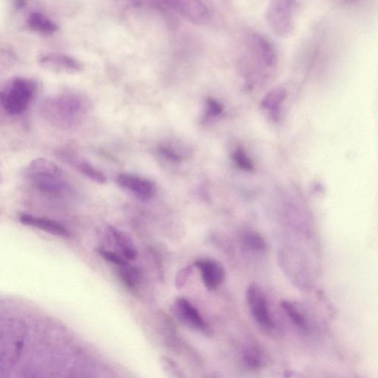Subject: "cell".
I'll return each instance as SVG.
<instances>
[{
	"instance_id": "6da1fadb",
	"label": "cell",
	"mask_w": 378,
	"mask_h": 378,
	"mask_svg": "<svg viewBox=\"0 0 378 378\" xmlns=\"http://www.w3.org/2000/svg\"><path fill=\"white\" fill-rule=\"evenodd\" d=\"M88 102L83 94L63 91L44 99L40 110L43 118L61 130H68L80 123L88 110Z\"/></svg>"
},
{
	"instance_id": "7a4b0ae2",
	"label": "cell",
	"mask_w": 378,
	"mask_h": 378,
	"mask_svg": "<svg viewBox=\"0 0 378 378\" xmlns=\"http://www.w3.org/2000/svg\"><path fill=\"white\" fill-rule=\"evenodd\" d=\"M240 66L248 76H260L276 69L279 61L276 47L258 31L245 35Z\"/></svg>"
},
{
	"instance_id": "3957f363",
	"label": "cell",
	"mask_w": 378,
	"mask_h": 378,
	"mask_svg": "<svg viewBox=\"0 0 378 378\" xmlns=\"http://www.w3.org/2000/svg\"><path fill=\"white\" fill-rule=\"evenodd\" d=\"M25 324L10 319L0 327V376L9 372L18 363L27 339Z\"/></svg>"
},
{
	"instance_id": "277c9868",
	"label": "cell",
	"mask_w": 378,
	"mask_h": 378,
	"mask_svg": "<svg viewBox=\"0 0 378 378\" xmlns=\"http://www.w3.org/2000/svg\"><path fill=\"white\" fill-rule=\"evenodd\" d=\"M37 92V84L29 78L17 77L0 90V106L11 116L26 111L34 101Z\"/></svg>"
},
{
	"instance_id": "5b68a950",
	"label": "cell",
	"mask_w": 378,
	"mask_h": 378,
	"mask_svg": "<svg viewBox=\"0 0 378 378\" xmlns=\"http://www.w3.org/2000/svg\"><path fill=\"white\" fill-rule=\"evenodd\" d=\"M296 0H271L264 19L272 33L280 38L291 37L295 28Z\"/></svg>"
},
{
	"instance_id": "8992f818",
	"label": "cell",
	"mask_w": 378,
	"mask_h": 378,
	"mask_svg": "<svg viewBox=\"0 0 378 378\" xmlns=\"http://www.w3.org/2000/svg\"><path fill=\"white\" fill-rule=\"evenodd\" d=\"M245 299L251 317L257 326L265 334H272L276 330V323L272 317L265 295L257 284H250L246 290Z\"/></svg>"
},
{
	"instance_id": "52a82bcc",
	"label": "cell",
	"mask_w": 378,
	"mask_h": 378,
	"mask_svg": "<svg viewBox=\"0 0 378 378\" xmlns=\"http://www.w3.org/2000/svg\"><path fill=\"white\" fill-rule=\"evenodd\" d=\"M28 179L39 190L51 196H61L68 190V183L63 177V173H29Z\"/></svg>"
},
{
	"instance_id": "ba28073f",
	"label": "cell",
	"mask_w": 378,
	"mask_h": 378,
	"mask_svg": "<svg viewBox=\"0 0 378 378\" xmlns=\"http://www.w3.org/2000/svg\"><path fill=\"white\" fill-rule=\"evenodd\" d=\"M170 4L188 22L198 25H207L211 12L202 0H169Z\"/></svg>"
},
{
	"instance_id": "9c48e42d",
	"label": "cell",
	"mask_w": 378,
	"mask_h": 378,
	"mask_svg": "<svg viewBox=\"0 0 378 378\" xmlns=\"http://www.w3.org/2000/svg\"><path fill=\"white\" fill-rule=\"evenodd\" d=\"M39 64L47 71L61 74H76L84 70V66L75 58L62 54H49L39 58Z\"/></svg>"
},
{
	"instance_id": "30bf717a",
	"label": "cell",
	"mask_w": 378,
	"mask_h": 378,
	"mask_svg": "<svg viewBox=\"0 0 378 378\" xmlns=\"http://www.w3.org/2000/svg\"><path fill=\"white\" fill-rule=\"evenodd\" d=\"M117 183L121 188L127 189L140 200H150L155 194V188L151 181L135 175L128 174V173L119 175L117 178Z\"/></svg>"
},
{
	"instance_id": "8fae6325",
	"label": "cell",
	"mask_w": 378,
	"mask_h": 378,
	"mask_svg": "<svg viewBox=\"0 0 378 378\" xmlns=\"http://www.w3.org/2000/svg\"><path fill=\"white\" fill-rule=\"evenodd\" d=\"M200 270L204 286L209 291H215L225 280L224 267L219 262L212 259H202L195 262Z\"/></svg>"
},
{
	"instance_id": "7c38bea8",
	"label": "cell",
	"mask_w": 378,
	"mask_h": 378,
	"mask_svg": "<svg viewBox=\"0 0 378 378\" xmlns=\"http://www.w3.org/2000/svg\"><path fill=\"white\" fill-rule=\"evenodd\" d=\"M56 155L61 161L75 167L91 181L99 184L106 183V178L103 173L82 159L80 157L68 150H59Z\"/></svg>"
},
{
	"instance_id": "4fadbf2b",
	"label": "cell",
	"mask_w": 378,
	"mask_h": 378,
	"mask_svg": "<svg viewBox=\"0 0 378 378\" xmlns=\"http://www.w3.org/2000/svg\"><path fill=\"white\" fill-rule=\"evenodd\" d=\"M20 221L25 226L61 236V238H68L71 236L69 231L64 226L49 218L23 214L20 215Z\"/></svg>"
},
{
	"instance_id": "5bb4252c",
	"label": "cell",
	"mask_w": 378,
	"mask_h": 378,
	"mask_svg": "<svg viewBox=\"0 0 378 378\" xmlns=\"http://www.w3.org/2000/svg\"><path fill=\"white\" fill-rule=\"evenodd\" d=\"M175 307L178 317L183 323L200 332H208V325L203 321L198 310L187 299L178 298Z\"/></svg>"
},
{
	"instance_id": "9a60e30c",
	"label": "cell",
	"mask_w": 378,
	"mask_h": 378,
	"mask_svg": "<svg viewBox=\"0 0 378 378\" xmlns=\"http://www.w3.org/2000/svg\"><path fill=\"white\" fill-rule=\"evenodd\" d=\"M242 360L245 366L251 370H259L267 365V356L256 344H248L243 350Z\"/></svg>"
},
{
	"instance_id": "2e32d148",
	"label": "cell",
	"mask_w": 378,
	"mask_h": 378,
	"mask_svg": "<svg viewBox=\"0 0 378 378\" xmlns=\"http://www.w3.org/2000/svg\"><path fill=\"white\" fill-rule=\"evenodd\" d=\"M27 23L31 30L45 36L54 35L59 29L55 23L39 12L30 13Z\"/></svg>"
},
{
	"instance_id": "e0dca14e",
	"label": "cell",
	"mask_w": 378,
	"mask_h": 378,
	"mask_svg": "<svg viewBox=\"0 0 378 378\" xmlns=\"http://www.w3.org/2000/svg\"><path fill=\"white\" fill-rule=\"evenodd\" d=\"M281 306L294 326L296 327L301 333L307 335L310 331V327L303 312L292 303L287 300H283L281 303Z\"/></svg>"
},
{
	"instance_id": "ac0fdd59",
	"label": "cell",
	"mask_w": 378,
	"mask_h": 378,
	"mask_svg": "<svg viewBox=\"0 0 378 378\" xmlns=\"http://www.w3.org/2000/svg\"><path fill=\"white\" fill-rule=\"evenodd\" d=\"M116 244L122 251L123 257L129 260H135L138 257V251L129 236L114 227L109 228Z\"/></svg>"
},
{
	"instance_id": "d6986e66",
	"label": "cell",
	"mask_w": 378,
	"mask_h": 378,
	"mask_svg": "<svg viewBox=\"0 0 378 378\" xmlns=\"http://www.w3.org/2000/svg\"><path fill=\"white\" fill-rule=\"evenodd\" d=\"M244 247L254 254H264L267 250V243L263 236L254 231H248L242 236Z\"/></svg>"
},
{
	"instance_id": "ffe728a7",
	"label": "cell",
	"mask_w": 378,
	"mask_h": 378,
	"mask_svg": "<svg viewBox=\"0 0 378 378\" xmlns=\"http://www.w3.org/2000/svg\"><path fill=\"white\" fill-rule=\"evenodd\" d=\"M29 173H55V174H61L63 171L54 162L39 157V159L31 161L26 168L25 174H29Z\"/></svg>"
},
{
	"instance_id": "44dd1931",
	"label": "cell",
	"mask_w": 378,
	"mask_h": 378,
	"mask_svg": "<svg viewBox=\"0 0 378 378\" xmlns=\"http://www.w3.org/2000/svg\"><path fill=\"white\" fill-rule=\"evenodd\" d=\"M287 92L285 89L276 88L267 94L262 102V106L272 113H275L279 110V106L285 100Z\"/></svg>"
},
{
	"instance_id": "7402d4cb",
	"label": "cell",
	"mask_w": 378,
	"mask_h": 378,
	"mask_svg": "<svg viewBox=\"0 0 378 378\" xmlns=\"http://www.w3.org/2000/svg\"><path fill=\"white\" fill-rule=\"evenodd\" d=\"M120 278L126 287L133 291L138 285L140 274L135 267H129L128 264L123 266V269L120 271Z\"/></svg>"
},
{
	"instance_id": "603a6c76",
	"label": "cell",
	"mask_w": 378,
	"mask_h": 378,
	"mask_svg": "<svg viewBox=\"0 0 378 378\" xmlns=\"http://www.w3.org/2000/svg\"><path fill=\"white\" fill-rule=\"evenodd\" d=\"M233 159L236 166L243 170L250 171L254 170V165L249 159L248 155L241 150H236L233 154Z\"/></svg>"
},
{
	"instance_id": "cb8c5ba5",
	"label": "cell",
	"mask_w": 378,
	"mask_h": 378,
	"mask_svg": "<svg viewBox=\"0 0 378 378\" xmlns=\"http://www.w3.org/2000/svg\"><path fill=\"white\" fill-rule=\"evenodd\" d=\"M98 253L106 261L112 262L118 266L123 267L128 264L127 259L123 258L114 253L113 251H109L104 249H98Z\"/></svg>"
},
{
	"instance_id": "d4e9b609",
	"label": "cell",
	"mask_w": 378,
	"mask_h": 378,
	"mask_svg": "<svg viewBox=\"0 0 378 378\" xmlns=\"http://www.w3.org/2000/svg\"><path fill=\"white\" fill-rule=\"evenodd\" d=\"M223 111V106L215 100L208 99L207 102V116H217Z\"/></svg>"
},
{
	"instance_id": "484cf974",
	"label": "cell",
	"mask_w": 378,
	"mask_h": 378,
	"mask_svg": "<svg viewBox=\"0 0 378 378\" xmlns=\"http://www.w3.org/2000/svg\"><path fill=\"white\" fill-rule=\"evenodd\" d=\"M160 152L164 155L166 159L173 162H181L182 161V157L178 154L176 150L173 149H169L168 147H161L160 149Z\"/></svg>"
},
{
	"instance_id": "4316f807",
	"label": "cell",
	"mask_w": 378,
	"mask_h": 378,
	"mask_svg": "<svg viewBox=\"0 0 378 378\" xmlns=\"http://www.w3.org/2000/svg\"><path fill=\"white\" fill-rule=\"evenodd\" d=\"M346 3L352 4L356 1V0H344Z\"/></svg>"
},
{
	"instance_id": "83f0119b",
	"label": "cell",
	"mask_w": 378,
	"mask_h": 378,
	"mask_svg": "<svg viewBox=\"0 0 378 378\" xmlns=\"http://www.w3.org/2000/svg\"><path fill=\"white\" fill-rule=\"evenodd\" d=\"M3 181L2 173L0 171V185H1Z\"/></svg>"
}]
</instances>
